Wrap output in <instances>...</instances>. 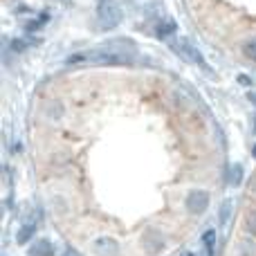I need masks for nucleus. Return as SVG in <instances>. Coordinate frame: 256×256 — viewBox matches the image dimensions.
Segmentation results:
<instances>
[{
	"label": "nucleus",
	"mask_w": 256,
	"mask_h": 256,
	"mask_svg": "<svg viewBox=\"0 0 256 256\" xmlns=\"http://www.w3.org/2000/svg\"><path fill=\"white\" fill-rule=\"evenodd\" d=\"M171 34H176V22L173 20H164L158 25V36L160 38H168Z\"/></svg>",
	"instance_id": "9b49d317"
},
{
	"label": "nucleus",
	"mask_w": 256,
	"mask_h": 256,
	"mask_svg": "<svg viewBox=\"0 0 256 256\" xmlns=\"http://www.w3.org/2000/svg\"><path fill=\"white\" fill-rule=\"evenodd\" d=\"M173 50H176L180 56H184L186 61L196 63V66H200V68H207V61H204V56L198 52V48H196L194 43H189L186 38L176 40V43H173Z\"/></svg>",
	"instance_id": "20e7f679"
},
{
	"label": "nucleus",
	"mask_w": 256,
	"mask_h": 256,
	"mask_svg": "<svg viewBox=\"0 0 256 256\" xmlns=\"http://www.w3.org/2000/svg\"><path fill=\"white\" fill-rule=\"evenodd\" d=\"M25 40H14V52H22L25 50Z\"/></svg>",
	"instance_id": "2eb2a0df"
},
{
	"label": "nucleus",
	"mask_w": 256,
	"mask_h": 256,
	"mask_svg": "<svg viewBox=\"0 0 256 256\" xmlns=\"http://www.w3.org/2000/svg\"><path fill=\"white\" fill-rule=\"evenodd\" d=\"M189 256H191V254H189Z\"/></svg>",
	"instance_id": "a211bd4d"
},
{
	"label": "nucleus",
	"mask_w": 256,
	"mask_h": 256,
	"mask_svg": "<svg viewBox=\"0 0 256 256\" xmlns=\"http://www.w3.org/2000/svg\"><path fill=\"white\" fill-rule=\"evenodd\" d=\"M184 207L191 216H202L204 212L209 209V194L204 189H194L186 194Z\"/></svg>",
	"instance_id": "7ed1b4c3"
},
{
	"label": "nucleus",
	"mask_w": 256,
	"mask_h": 256,
	"mask_svg": "<svg viewBox=\"0 0 256 256\" xmlns=\"http://www.w3.org/2000/svg\"><path fill=\"white\" fill-rule=\"evenodd\" d=\"M142 248L148 254H158L164 250V236L160 234L158 230H148L144 236H142Z\"/></svg>",
	"instance_id": "39448f33"
},
{
	"label": "nucleus",
	"mask_w": 256,
	"mask_h": 256,
	"mask_svg": "<svg viewBox=\"0 0 256 256\" xmlns=\"http://www.w3.org/2000/svg\"><path fill=\"white\" fill-rule=\"evenodd\" d=\"M97 20H99V27H104V30H112V27H117L120 20H122L120 7H117L115 2H106V0H104V2L99 4Z\"/></svg>",
	"instance_id": "f03ea898"
},
{
	"label": "nucleus",
	"mask_w": 256,
	"mask_h": 256,
	"mask_svg": "<svg viewBox=\"0 0 256 256\" xmlns=\"http://www.w3.org/2000/svg\"><path fill=\"white\" fill-rule=\"evenodd\" d=\"M137 61V54L132 48H115V45H104L97 50L79 52L68 56V66L76 63H92V66H130Z\"/></svg>",
	"instance_id": "f257e3e1"
},
{
	"label": "nucleus",
	"mask_w": 256,
	"mask_h": 256,
	"mask_svg": "<svg viewBox=\"0 0 256 256\" xmlns=\"http://www.w3.org/2000/svg\"><path fill=\"white\" fill-rule=\"evenodd\" d=\"M34 234H36V220H34V218H30V220H27L25 225L18 230V236H16V238H18V243L22 245V243H27V240H30Z\"/></svg>",
	"instance_id": "6e6552de"
},
{
	"label": "nucleus",
	"mask_w": 256,
	"mask_h": 256,
	"mask_svg": "<svg viewBox=\"0 0 256 256\" xmlns=\"http://www.w3.org/2000/svg\"><path fill=\"white\" fill-rule=\"evenodd\" d=\"M254 158H256V144H254Z\"/></svg>",
	"instance_id": "f3484780"
},
{
	"label": "nucleus",
	"mask_w": 256,
	"mask_h": 256,
	"mask_svg": "<svg viewBox=\"0 0 256 256\" xmlns=\"http://www.w3.org/2000/svg\"><path fill=\"white\" fill-rule=\"evenodd\" d=\"M45 20H48V14H43V16H40V18H38V20L30 22V25H27V32H36V30H38V27H40V25H43V22H45Z\"/></svg>",
	"instance_id": "ddd939ff"
},
{
	"label": "nucleus",
	"mask_w": 256,
	"mask_h": 256,
	"mask_svg": "<svg viewBox=\"0 0 256 256\" xmlns=\"http://www.w3.org/2000/svg\"><path fill=\"white\" fill-rule=\"evenodd\" d=\"M240 171H243L240 164H236V166L232 168V182H234V184H240Z\"/></svg>",
	"instance_id": "4468645a"
},
{
	"label": "nucleus",
	"mask_w": 256,
	"mask_h": 256,
	"mask_svg": "<svg viewBox=\"0 0 256 256\" xmlns=\"http://www.w3.org/2000/svg\"><path fill=\"white\" fill-rule=\"evenodd\" d=\"M238 81H240V84H243V86H252V81H250V76H245V74H240V76H238Z\"/></svg>",
	"instance_id": "dca6fc26"
},
{
	"label": "nucleus",
	"mask_w": 256,
	"mask_h": 256,
	"mask_svg": "<svg viewBox=\"0 0 256 256\" xmlns=\"http://www.w3.org/2000/svg\"><path fill=\"white\" fill-rule=\"evenodd\" d=\"M216 250V232L209 230L202 234V256H214Z\"/></svg>",
	"instance_id": "1a4fd4ad"
},
{
	"label": "nucleus",
	"mask_w": 256,
	"mask_h": 256,
	"mask_svg": "<svg viewBox=\"0 0 256 256\" xmlns=\"http://www.w3.org/2000/svg\"><path fill=\"white\" fill-rule=\"evenodd\" d=\"M94 252H97L99 256H117L120 254V245H117L115 238L102 236V238L94 240Z\"/></svg>",
	"instance_id": "423d86ee"
},
{
	"label": "nucleus",
	"mask_w": 256,
	"mask_h": 256,
	"mask_svg": "<svg viewBox=\"0 0 256 256\" xmlns=\"http://www.w3.org/2000/svg\"><path fill=\"white\" fill-rule=\"evenodd\" d=\"M240 50H243V56L248 58V61L256 63V36H250V38L240 45Z\"/></svg>",
	"instance_id": "9d476101"
},
{
	"label": "nucleus",
	"mask_w": 256,
	"mask_h": 256,
	"mask_svg": "<svg viewBox=\"0 0 256 256\" xmlns=\"http://www.w3.org/2000/svg\"><path fill=\"white\" fill-rule=\"evenodd\" d=\"M54 245L50 243V240H38V243H34L30 248V256H54Z\"/></svg>",
	"instance_id": "0eeeda50"
},
{
	"label": "nucleus",
	"mask_w": 256,
	"mask_h": 256,
	"mask_svg": "<svg viewBox=\"0 0 256 256\" xmlns=\"http://www.w3.org/2000/svg\"><path fill=\"white\" fill-rule=\"evenodd\" d=\"M245 230L252 236H256V207L248 209V214H245Z\"/></svg>",
	"instance_id": "f8f14e48"
}]
</instances>
